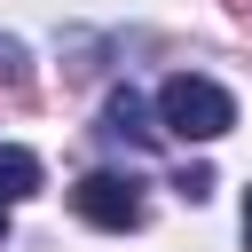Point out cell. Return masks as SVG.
<instances>
[{
    "instance_id": "2",
    "label": "cell",
    "mask_w": 252,
    "mask_h": 252,
    "mask_svg": "<svg viewBox=\"0 0 252 252\" xmlns=\"http://www.w3.org/2000/svg\"><path fill=\"white\" fill-rule=\"evenodd\" d=\"M71 213L79 220H94V228H142V189L126 181V173H87L79 189H71Z\"/></svg>"
},
{
    "instance_id": "1",
    "label": "cell",
    "mask_w": 252,
    "mask_h": 252,
    "mask_svg": "<svg viewBox=\"0 0 252 252\" xmlns=\"http://www.w3.org/2000/svg\"><path fill=\"white\" fill-rule=\"evenodd\" d=\"M158 126H165L173 142H220V134L236 126V102H228V87H213V79H197V71H173V79L158 87Z\"/></svg>"
},
{
    "instance_id": "4",
    "label": "cell",
    "mask_w": 252,
    "mask_h": 252,
    "mask_svg": "<svg viewBox=\"0 0 252 252\" xmlns=\"http://www.w3.org/2000/svg\"><path fill=\"white\" fill-rule=\"evenodd\" d=\"M32 189H39V158L16 150V142H0V205H16V197H32Z\"/></svg>"
},
{
    "instance_id": "3",
    "label": "cell",
    "mask_w": 252,
    "mask_h": 252,
    "mask_svg": "<svg viewBox=\"0 0 252 252\" xmlns=\"http://www.w3.org/2000/svg\"><path fill=\"white\" fill-rule=\"evenodd\" d=\"M102 134H110V142H158L165 126H150V102H142L134 87H110V102H102Z\"/></svg>"
},
{
    "instance_id": "7",
    "label": "cell",
    "mask_w": 252,
    "mask_h": 252,
    "mask_svg": "<svg viewBox=\"0 0 252 252\" xmlns=\"http://www.w3.org/2000/svg\"><path fill=\"white\" fill-rule=\"evenodd\" d=\"M0 228H8V205H0Z\"/></svg>"
},
{
    "instance_id": "6",
    "label": "cell",
    "mask_w": 252,
    "mask_h": 252,
    "mask_svg": "<svg viewBox=\"0 0 252 252\" xmlns=\"http://www.w3.org/2000/svg\"><path fill=\"white\" fill-rule=\"evenodd\" d=\"M244 244H252V189H244Z\"/></svg>"
},
{
    "instance_id": "5",
    "label": "cell",
    "mask_w": 252,
    "mask_h": 252,
    "mask_svg": "<svg viewBox=\"0 0 252 252\" xmlns=\"http://www.w3.org/2000/svg\"><path fill=\"white\" fill-rule=\"evenodd\" d=\"M173 189H181L189 205H205V197H213V165H181V173H173Z\"/></svg>"
}]
</instances>
